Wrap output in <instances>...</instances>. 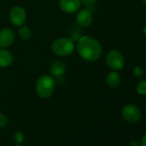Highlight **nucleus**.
Returning a JSON list of instances; mask_svg holds the SVG:
<instances>
[{"label":"nucleus","instance_id":"nucleus-15","mask_svg":"<svg viewBox=\"0 0 146 146\" xmlns=\"http://www.w3.org/2000/svg\"><path fill=\"white\" fill-rule=\"evenodd\" d=\"M133 74L135 75V77L137 78H141L143 75V70L142 69V67L140 66H137L134 68L133 70Z\"/></svg>","mask_w":146,"mask_h":146},{"label":"nucleus","instance_id":"nucleus-6","mask_svg":"<svg viewBox=\"0 0 146 146\" xmlns=\"http://www.w3.org/2000/svg\"><path fill=\"white\" fill-rule=\"evenodd\" d=\"M26 11L21 6L14 7L10 13V19L16 26H22L26 21Z\"/></svg>","mask_w":146,"mask_h":146},{"label":"nucleus","instance_id":"nucleus-7","mask_svg":"<svg viewBox=\"0 0 146 146\" xmlns=\"http://www.w3.org/2000/svg\"><path fill=\"white\" fill-rule=\"evenodd\" d=\"M60 9L68 14L76 13L81 7L80 0H59Z\"/></svg>","mask_w":146,"mask_h":146},{"label":"nucleus","instance_id":"nucleus-3","mask_svg":"<svg viewBox=\"0 0 146 146\" xmlns=\"http://www.w3.org/2000/svg\"><path fill=\"white\" fill-rule=\"evenodd\" d=\"M75 49L74 41L70 38H59L52 45V52L59 57H66L72 53Z\"/></svg>","mask_w":146,"mask_h":146},{"label":"nucleus","instance_id":"nucleus-11","mask_svg":"<svg viewBox=\"0 0 146 146\" xmlns=\"http://www.w3.org/2000/svg\"><path fill=\"white\" fill-rule=\"evenodd\" d=\"M12 62V54L5 49H0V67H8Z\"/></svg>","mask_w":146,"mask_h":146},{"label":"nucleus","instance_id":"nucleus-13","mask_svg":"<svg viewBox=\"0 0 146 146\" xmlns=\"http://www.w3.org/2000/svg\"><path fill=\"white\" fill-rule=\"evenodd\" d=\"M18 34H19L20 37L24 40H28L29 39L31 38V35H32L31 30L27 26H22L18 30Z\"/></svg>","mask_w":146,"mask_h":146},{"label":"nucleus","instance_id":"nucleus-5","mask_svg":"<svg viewBox=\"0 0 146 146\" xmlns=\"http://www.w3.org/2000/svg\"><path fill=\"white\" fill-rule=\"evenodd\" d=\"M121 114L124 119L130 123L137 122L141 118V111L137 106L134 104H127L124 106L121 111Z\"/></svg>","mask_w":146,"mask_h":146},{"label":"nucleus","instance_id":"nucleus-10","mask_svg":"<svg viewBox=\"0 0 146 146\" xmlns=\"http://www.w3.org/2000/svg\"><path fill=\"white\" fill-rule=\"evenodd\" d=\"M50 74L55 78H60L65 72V65L62 61L56 60L49 67Z\"/></svg>","mask_w":146,"mask_h":146},{"label":"nucleus","instance_id":"nucleus-19","mask_svg":"<svg viewBox=\"0 0 146 146\" xmlns=\"http://www.w3.org/2000/svg\"><path fill=\"white\" fill-rule=\"evenodd\" d=\"M141 146H146V134L143 137L141 140Z\"/></svg>","mask_w":146,"mask_h":146},{"label":"nucleus","instance_id":"nucleus-23","mask_svg":"<svg viewBox=\"0 0 146 146\" xmlns=\"http://www.w3.org/2000/svg\"><path fill=\"white\" fill-rule=\"evenodd\" d=\"M17 146H20V145H17Z\"/></svg>","mask_w":146,"mask_h":146},{"label":"nucleus","instance_id":"nucleus-4","mask_svg":"<svg viewBox=\"0 0 146 146\" xmlns=\"http://www.w3.org/2000/svg\"><path fill=\"white\" fill-rule=\"evenodd\" d=\"M107 64L109 68L113 70H121L124 66V57L123 54L118 50L110 51L106 58Z\"/></svg>","mask_w":146,"mask_h":146},{"label":"nucleus","instance_id":"nucleus-21","mask_svg":"<svg viewBox=\"0 0 146 146\" xmlns=\"http://www.w3.org/2000/svg\"><path fill=\"white\" fill-rule=\"evenodd\" d=\"M143 33H144V35H146V27H145V28L143 29Z\"/></svg>","mask_w":146,"mask_h":146},{"label":"nucleus","instance_id":"nucleus-1","mask_svg":"<svg viewBox=\"0 0 146 146\" xmlns=\"http://www.w3.org/2000/svg\"><path fill=\"white\" fill-rule=\"evenodd\" d=\"M77 49L80 57L87 61H96L102 55L101 44L89 36H84L78 40Z\"/></svg>","mask_w":146,"mask_h":146},{"label":"nucleus","instance_id":"nucleus-9","mask_svg":"<svg viewBox=\"0 0 146 146\" xmlns=\"http://www.w3.org/2000/svg\"><path fill=\"white\" fill-rule=\"evenodd\" d=\"M92 21H93L92 13L90 12V11L87 9H84L80 11L77 16V22L78 25H80L81 27L87 28L90 26V24L92 23Z\"/></svg>","mask_w":146,"mask_h":146},{"label":"nucleus","instance_id":"nucleus-8","mask_svg":"<svg viewBox=\"0 0 146 146\" xmlns=\"http://www.w3.org/2000/svg\"><path fill=\"white\" fill-rule=\"evenodd\" d=\"M15 40L14 32L11 29H4L0 31V47H7Z\"/></svg>","mask_w":146,"mask_h":146},{"label":"nucleus","instance_id":"nucleus-16","mask_svg":"<svg viewBox=\"0 0 146 146\" xmlns=\"http://www.w3.org/2000/svg\"><path fill=\"white\" fill-rule=\"evenodd\" d=\"M14 140L17 143H23V140H24V135L22 133V132H17V133H15V135H14Z\"/></svg>","mask_w":146,"mask_h":146},{"label":"nucleus","instance_id":"nucleus-20","mask_svg":"<svg viewBox=\"0 0 146 146\" xmlns=\"http://www.w3.org/2000/svg\"><path fill=\"white\" fill-rule=\"evenodd\" d=\"M130 146H139V143L137 140H132L130 143Z\"/></svg>","mask_w":146,"mask_h":146},{"label":"nucleus","instance_id":"nucleus-17","mask_svg":"<svg viewBox=\"0 0 146 146\" xmlns=\"http://www.w3.org/2000/svg\"><path fill=\"white\" fill-rule=\"evenodd\" d=\"M8 124V119L5 115L0 113V128L5 127Z\"/></svg>","mask_w":146,"mask_h":146},{"label":"nucleus","instance_id":"nucleus-2","mask_svg":"<svg viewBox=\"0 0 146 146\" xmlns=\"http://www.w3.org/2000/svg\"><path fill=\"white\" fill-rule=\"evenodd\" d=\"M56 83L52 76L43 75L38 79L36 84L37 94L41 98H48L52 95Z\"/></svg>","mask_w":146,"mask_h":146},{"label":"nucleus","instance_id":"nucleus-18","mask_svg":"<svg viewBox=\"0 0 146 146\" xmlns=\"http://www.w3.org/2000/svg\"><path fill=\"white\" fill-rule=\"evenodd\" d=\"M80 1L86 5H92V4H95L96 2V0H80Z\"/></svg>","mask_w":146,"mask_h":146},{"label":"nucleus","instance_id":"nucleus-22","mask_svg":"<svg viewBox=\"0 0 146 146\" xmlns=\"http://www.w3.org/2000/svg\"><path fill=\"white\" fill-rule=\"evenodd\" d=\"M143 4L146 5V0H143Z\"/></svg>","mask_w":146,"mask_h":146},{"label":"nucleus","instance_id":"nucleus-12","mask_svg":"<svg viewBox=\"0 0 146 146\" xmlns=\"http://www.w3.org/2000/svg\"><path fill=\"white\" fill-rule=\"evenodd\" d=\"M106 82H107V84L109 87L116 88L117 86L119 85V84L121 82V78H120L119 73H117L115 71H113V72H110L109 74L107 76Z\"/></svg>","mask_w":146,"mask_h":146},{"label":"nucleus","instance_id":"nucleus-14","mask_svg":"<svg viewBox=\"0 0 146 146\" xmlns=\"http://www.w3.org/2000/svg\"><path fill=\"white\" fill-rule=\"evenodd\" d=\"M137 92L139 95H146V80H142L137 86Z\"/></svg>","mask_w":146,"mask_h":146}]
</instances>
